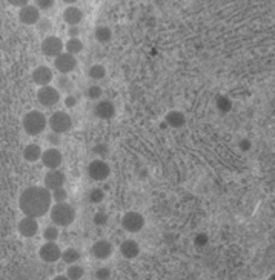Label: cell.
<instances>
[{"label":"cell","instance_id":"36","mask_svg":"<svg viewBox=\"0 0 275 280\" xmlns=\"http://www.w3.org/2000/svg\"><path fill=\"white\" fill-rule=\"evenodd\" d=\"M111 277V269L106 268V266H102L95 271V279L97 280H110Z\"/></svg>","mask_w":275,"mask_h":280},{"label":"cell","instance_id":"38","mask_svg":"<svg viewBox=\"0 0 275 280\" xmlns=\"http://www.w3.org/2000/svg\"><path fill=\"white\" fill-rule=\"evenodd\" d=\"M53 6H54L53 0H38V2H36V8L38 11H42V9H51Z\"/></svg>","mask_w":275,"mask_h":280},{"label":"cell","instance_id":"19","mask_svg":"<svg viewBox=\"0 0 275 280\" xmlns=\"http://www.w3.org/2000/svg\"><path fill=\"white\" fill-rule=\"evenodd\" d=\"M120 253L125 259H135L140 254V245L132 239H128L120 245Z\"/></svg>","mask_w":275,"mask_h":280},{"label":"cell","instance_id":"45","mask_svg":"<svg viewBox=\"0 0 275 280\" xmlns=\"http://www.w3.org/2000/svg\"><path fill=\"white\" fill-rule=\"evenodd\" d=\"M269 280H275V276H274V274H272V276H271V277H269Z\"/></svg>","mask_w":275,"mask_h":280},{"label":"cell","instance_id":"12","mask_svg":"<svg viewBox=\"0 0 275 280\" xmlns=\"http://www.w3.org/2000/svg\"><path fill=\"white\" fill-rule=\"evenodd\" d=\"M65 182H66V176L63 171H60V169L48 171L45 176V188L48 191H55L58 188H63Z\"/></svg>","mask_w":275,"mask_h":280},{"label":"cell","instance_id":"23","mask_svg":"<svg viewBox=\"0 0 275 280\" xmlns=\"http://www.w3.org/2000/svg\"><path fill=\"white\" fill-rule=\"evenodd\" d=\"M62 260L68 265H75L80 260V253L75 248H66L62 253Z\"/></svg>","mask_w":275,"mask_h":280},{"label":"cell","instance_id":"40","mask_svg":"<svg viewBox=\"0 0 275 280\" xmlns=\"http://www.w3.org/2000/svg\"><path fill=\"white\" fill-rule=\"evenodd\" d=\"M48 142L53 145V148H55L57 145H60V136L55 134V132H51L50 136H48Z\"/></svg>","mask_w":275,"mask_h":280},{"label":"cell","instance_id":"14","mask_svg":"<svg viewBox=\"0 0 275 280\" xmlns=\"http://www.w3.org/2000/svg\"><path fill=\"white\" fill-rule=\"evenodd\" d=\"M112 243L108 242V240H97V242L92 245L91 248V253L95 259L99 260H105V259H110L112 256Z\"/></svg>","mask_w":275,"mask_h":280},{"label":"cell","instance_id":"44","mask_svg":"<svg viewBox=\"0 0 275 280\" xmlns=\"http://www.w3.org/2000/svg\"><path fill=\"white\" fill-rule=\"evenodd\" d=\"M53 280H70V279H68L66 276H55Z\"/></svg>","mask_w":275,"mask_h":280},{"label":"cell","instance_id":"6","mask_svg":"<svg viewBox=\"0 0 275 280\" xmlns=\"http://www.w3.org/2000/svg\"><path fill=\"white\" fill-rule=\"evenodd\" d=\"M63 42L57 36H46L42 42V53L46 57H57L63 53Z\"/></svg>","mask_w":275,"mask_h":280},{"label":"cell","instance_id":"15","mask_svg":"<svg viewBox=\"0 0 275 280\" xmlns=\"http://www.w3.org/2000/svg\"><path fill=\"white\" fill-rule=\"evenodd\" d=\"M94 114L102 120H110L115 115V105L111 100H100L95 105Z\"/></svg>","mask_w":275,"mask_h":280},{"label":"cell","instance_id":"39","mask_svg":"<svg viewBox=\"0 0 275 280\" xmlns=\"http://www.w3.org/2000/svg\"><path fill=\"white\" fill-rule=\"evenodd\" d=\"M77 103H78V99L75 97V95H73V94H68L66 95V99H65V106H66V108H75Z\"/></svg>","mask_w":275,"mask_h":280},{"label":"cell","instance_id":"8","mask_svg":"<svg viewBox=\"0 0 275 280\" xmlns=\"http://www.w3.org/2000/svg\"><path fill=\"white\" fill-rule=\"evenodd\" d=\"M88 174H90V177L95 182H103L110 177L111 168L105 160L99 159V160H94L90 163V167H88Z\"/></svg>","mask_w":275,"mask_h":280},{"label":"cell","instance_id":"17","mask_svg":"<svg viewBox=\"0 0 275 280\" xmlns=\"http://www.w3.org/2000/svg\"><path fill=\"white\" fill-rule=\"evenodd\" d=\"M54 79L53 71L48 68V66H37V68L33 71V80L36 85L38 86H48Z\"/></svg>","mask_w":275,"mask_h":280},{"label":"cell","instance_id":"22","mask_svg":"<svg viewBox=\"0 0 275 280\" xmlns=\"http://www.w3.org/2000/svg\"><path fill=\"white\" fill-rule=\"evenodd\" d=\"M94 36L97 38V42H100V43H108L112 38V31L110 30L108 26H97L95 28V31H94Z\"/></svg>","mask_w":275,"mask_h":280},{"label":"cell","instance_id":"37","mask_svg":"<svg viewBox=\"0 0 275 280\" xmlns=\"http://www.w3.org/2000/svg\"><path fill=\"white\" fill-rule=\"evenodd\" d=\"M208 240H209V239H208V234L200 233V234L195 236V239H194V243H195V246L203 248V246L208 245Z\"/></svg>","mask_w":275,"mask_h":280},{"label":"cell","instance_id":"43","mask_svg":"<svg viewBox=\"0 0 275 280\" xmlns=\"http://www.w3.org/2000/svg\"><path fill=\"white\" fill-rule=\"evenodd\" d=\"M11 5H14V6H20V8H23V6H26L28 3H26V2H22V0H16V2H11Z\"/></svg>","mask_w":275,"mask_h":280},{"label":"cell","instance_id":"27","mask_svg":"<svg viewBox=\"0 0 275 280\" xmlns=\"http://www.w3.org/2000/svg\"><path fill=\"white\" fill-rule=\"evenodd\" d=\"M85 276V269L80 265H70V268L66 269V277L70 280H80Z\"/></svg>","mask_w":275,"mask_h":280},{"label":"cell","instance_id":"33","mask_svg":"<svg viewBox=\"0 0 275 280\" xmlns=\"http://www.w3.org/2000/svg\"><path fill=\"white\" fill-rule=\"evenodd\" d=\"M94 152L97 154V156H100L102 160L110 154V147H108L106 143H99V145H95L94 147Z\"/></svg>","mask_w":275,"mask_h":280},{"label":"cell","instance_id":"32","mask_svg":"<svg viewBox=\"0 0 275 280\" xmlns=\"http://www.w3.org/2000/svg\"><path fill=\"white\" fill-rule=\"evenodd\" d=\"M51 197H53V200L55 202V204H63V202L66 200V197H68V192H66L65 188H58L55 191H51Z\"/></svg>","mask_w":275,"mask_h":280},{"label":"cell","instance_id":"10","mask_svg":"<svg viewBox=\"0 0 275 280\" xmlns=\"http://www.w3.org/2000/svg\"><path fill=\"white\" fill-rule=\"evenodd\" d=\"M40 160H42V163H43V167H46L50 171H53V169H58V167L62 165L63 156H62L60 149L50 148V149H46V151L42 152Z\"/></svg>","mask_w":275,"mask_h":280},{"label":"cell","instance_id":"30","mask_svg":"<svg viewBox=\"0 0 275 280\" xmlns=\"http://www.w3.org/2000/svg\"><path fill=\"white\" fill-rule=\"evenodd\" d=\"M105 199V191L102 188H94L90 191V202L91 204H102Z\"/></svg>","mask_w":275,"mask_h":280},{"label":"cell","instance_id":"1","mask_svg":"<svg viewBox=\"0 0 275 280\" xmlns=\"http://www.w3.org/2000/svg\"><path fill=\"white\" fill-rule=\"evenodd\" d=\"M53 197L51 191L45 187H29L26 188L18 199V206L26 217H42L51 209Z\"/></svg>","mask_w":275,"mask_h":280},{"label":"cell","instance_id":"11","mask_svg":"<svg viewBox=\"0 0 275 280\" xmlns=\"http://www.w3.org/2000/svg\"><path fill=\"white\" fill-rule=\"evenodd\" d=\"M54 66L60 71L62 74H68V73H73L77 68V57L73 54H68V53H62L60 56L55 57L54 60Z\"/></svg>","mask_w":275,"mask_h":280},{"label":"cell","instance_id":"34","mask_svg":"<svg viewBox=\"0 0 275 280\" xmlns=\"http://www.w3.org/2000/svg\"><path fill=\"white\" fill-rule=\"evenodd\" d=\"M94 224L95 225H99V226H103V225H106L108 224V214L106 212H103V211H97L95 214H94Z\"/></svg>","mask_w":275,"mask_h":280},{"label":"cell","instance_id":"21","mask_svg":"<svg viewBox=\"0 0 275 280\" xmlns=\"http://www.w3.org/2000/svg\"><path fill=\"white\" fill-rule=\"evenodd\" d=\"M42 148L36 143H29L23 148V159L29 163H34L42 157Z\"/></svg>","mask_w":275,"mask_h":280},{"label":"cell","instance_id":"2","mask_svg":"<svg viewBox=\"0 0 275 280\" xmlns=\"http://www.w3.org/2000/svg\"><path fill=\"white\" fill-rule=\"evenodd\" d=\"M51 212V220L55 226H70L73 222L75 220V209L70 205L63 202V204H55L54 206H51L50 209Z\"/></svg>","mask_w":275,"mask_h":280},{"label":"cell","instance_id":"13","mask_svg":"<svg viewBox=\"0 0 275 280\" xmlns=\"http://www.w3.org/2000/svg\"><path fill=\"white\" fill-rule=\"evenodd\" d=\"M18 20L23 25H37V22L40 20V11L36 8V5H26L18 11Z\"/></svg>","mask_w":275,"mask_h":280},{"label":"cell","instance_id":"31","mask_svg":"<svg viewBox=\"0 0 275 280\" xmlns=\"http://www.w3.org/2000/svg\"><path fill=\"white\" fill-rule=\"evenodd\" d=\"M102 94H103V90L99 85H91L86 91L88 99H91V100H99L102 97Z\"/></svg>","mask_w":275,"mask_h":280},{"label":"cell","instance_id":"41","mask_svg":"<svg viewBox=\"0 0 275 280\" xmlns=\"http://www.w3.org/2000/svg\"><path fill=\"white\" fill-rule=\"evenodd\" d=\"M251 147H252V143H251L249 139H241V140L238 142V148H240L241 151H249Z\"/></svg>","mask_w":275,"mask_h":280},{"label":"cell","instance_id":"5","mask_svg":"<svg viewBox=\"0 0 275 280\" xmlns=\"http://www.w3.org/2000/svg\"><path fill=\"white\" fill-rule=\"evenodd\" d=\"M122 226L128 233H139L145 226V217L137 211H128L122 219Z\"/></svg>","mask_w":275,"mask_h":280},{"label":"cell","instance_id":"25","mask_svg":"<svg viewBox=\"0 0 275 280\" xmlns=\"http://www.w3.org/2000/svg\"><path fill=\"white\" fill-rule=\"evenodd\" d=\"M88 75H90L92 80H102V79H105V75H106V70H105L103 65L95 63V65L91 66L90 71H88Z\"/></svg>","mask_w":275,"mask_h":280},{"label":"cell","instance_id":"20","mask_svg":"<svg viewBox=\"0 0 275 280\" xmlns=\"http://www.w3.org/2000/svg\"><path fill=\"white\" fill-rule=\"evenodd\" d=\"M165 123L171 128H182L186 123V117L180 111H169L165 117Z\"/></svg>","mask_w":275,"mask_h":280},{"label":"cell","instance_id":"35","mask_svg":"<svg viewBox=\"0 0 275 280\" xmlns=\"http://www.w3.org/2000/svg\"><path fill=\"white\" fill-rule=\"evenodd\" d=\"M53 28V22L50 20V19H40V20L37 22V30L40 33H46L50 31Z\"/></svg>","mask_w":275,"mask_h":280},{"label":"cell","instance_id":"4","mask_svg":"<svg viewBox=\"0 0 275 280\" xmlns=\"http://www.w3.org/2000/svg\"><path fill=\"white\" fill-rule=\"evenodd\" d=\"M48 125H50V128L53 132L55 134H63V132H68L71 128H73V119L71 115L68 112H63V111H57L54 112L50 120H48Z\"/></svg>","mask_w":275,"mask_h":280},{"label":"cell","instance_id":"18","mask_svg":"<svg viewBox=\"0 0 275 280\" xmlns=\"http://www.w3.org/2000/svg\"><path fill=\"white\" fill-rule=\"evenodd\" d=\"M82 19H83V13L82 9L77 6H68L63 11V20L70 26H77L82 22Z\"/></svg>","mask_w":275,"mask_h":280},{"label":"cell","instance_id":"24","mask_svg":"<svg viewBox=\"0 0 275 280\" xmlns=\"http://www.w3.org/2000/svg\"><path fill=\"white\" fill-rule=\"evenodd\" d=\"M65 48H66L68 54L77 56V54H80L83 51V42L80 40V38H70V40L66 42Z\"/></svg>","mask_w":275,"mask_h":280},{"label":"cell","instance_id":"7","mask_svg":"<svg viewBox=\"0 0 275 280\" xmlns=\"http://www.w3.org/2000/svg\"><path fill=\"white\" fill-rule=\"evenodd\" d=\"M37 100L40 105L50 108V106H54L58 103V100H60V93H58V90L51 85L42 86V88L37 91Z\"/></svg>","mask_w":275,"mask_h":280},{"label":"cell","instance_id":"42","mask_svg":"<svg viewBox=\"0 0 275 280\" xmlns=\"http://www.w3.org/2000/svg\"><path fill=\"white\" fill-rule=\"evenodd\" d=\"M78 34H80V28L78 26L68 28V36H70V38H78Z\"/></svg>","mask_w":275,"mask_h":280},{"label":"cell","instance_id":"26","mask_svg":"<svg viewBox=\"0 0 275 280\" xmlns=\"http://www.w3.org/2000/svg\"><path fill=\"white\" fill-rule=\"evenodd\" d=\"M57 88L60 90L62 93H71L74 90V82L66 75H60L57 79ZM58 91V93H60Z\"/></svg>","mask_w":275,"mask_h":280},{"label":"cell","instance_id":"3","mask_svg":"<svg viewBox=\"0 0 275 280\" xmlns=\"http://www.w3.org/2000/svg\"><path fill=\"white\" fill-rule=\"evenodd\" d=\"M48 120L45 114L40 111H29L23 117V130L29 136H38L42 134L46 128Z\"/></svg>","mask_w":275,"mask_h":280},{"label":"cell","instance_id":"28","mask_svg":"<svg viewBox=\"0 0 275 280\" xmlns=\"http://www.w3.org/2000/svg\"><path fill=\"white\" fill-rule=\"evenodd\" d=\"M43 239L46 240V242H55V240L58 239V228L55 225L46 226L43 231Z\"/></svg>","mask_w":275,"mask_h":280},{"label":"cell","instance_id":"9","mask_svg":"<svg viewBox=\"0 0 275 280\" xmlns=\"http://www.w3.org/2000/svg\"><path fill=\"white\" fill-rule=\"evenodd\" d=\"M38 256H40V259L46 263H55L57 260H60L62 251H60V246H58L55 242H45L40 246Z\"/></svg>","mask_w":275,"mask_h":280},{"label":"cell","instance_id":"29","mask_svg":"<svg viewBox=\"0 0 275 280\" xmlns=\"http://www.w3.org/2000/svg\"><path fill=\"white\" fill-rule=\"evenodd\" d=\"M217 108L223 112V114H226V112H229L231 111V108H232V103H231V100L226 97V95H217Z\"/></svg>","mask_w":275,"mask_h":280},{"label":"cell","instance_id":"16","mask_svg":"<svg viewBox=\"0 0 275 280\" xmlns=\"http://www.w3.org/2000/svg\"><path fill=\"white\" fill-rule=\"evenodd\" d=\"M37 231H38L37 219L23 217L20 222H18V233H20V236H23L26 239H31L37 234Z\"/></svg>","mask_w":275,"mask_h":280}]
</instances>
